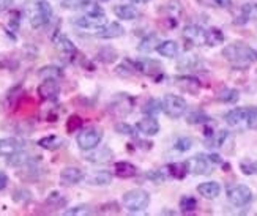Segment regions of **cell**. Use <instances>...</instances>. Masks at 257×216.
<instances>
[{
	"mask_svg": "<svg viewBox=\"0 0 257 216\" xmlns=\"http://www.w3.org/2000/svg\"><path fill=\"white\" fill-rule=\"evenodd\" d=\"M221 54L227 62L238 65V66H246L252 62H257V51L249 48L248 44H244V43L227 44L226 48H222Z\"/></svg>",
	"mask_w": 257,
	"mask_h": 216,
	"instance_id": "cell-1",
	"label": "cell"
},
{
	"mask_svg": "<svg viewBox=\"0 0 257 216\" xmlns=\"http://www.w3.org/2000/svg\"><path fill=\"white\" fill-rule=\"evenodd\" d=\"M121 203L130 213H139L150 205V194L142 188L130 189L121 197Z\"/></svg>",
	"mask_w": 257,
	"mask_h": 216,
	"instance_id": "cell-2",
	"label": "cell"
},
{
	"mask_svg": "<svg viewBox=\"0 0 257 216\" xmlns=\"http://www.w3.org/2000/svg\"><path fill=\"white\" fill-rule=\"evenodd\" d=\"M101 141H103V130L99 127H90V128L81 130L76 138L77 147L84 152H90L96 149V147L101 144Z\"/></svg>",
	"mask_w": 257,
	"mask_h": 216,
	"instance_id": "cell-3",
	"label": "cell"
},
{
	"mask_svg": "<svg viewBox=\"0 0 257 216\" xmlns=\"http://www.w3.org/2000/svg\"><path fill=\"white\" fill-rule=\"evenodd\" d=\"M133 106H134V98L130 93L123 92V93H117L110 99V103L107 104V111L112 117L125 119L133 111Z\"/></svg>",
	"mask_w": 257,
	"mask_h": 216,
	"instance_id": "cell-4",
	"label": "cell"
},
{
	"mask_svg": "<svg viewBox=\"0 0 257 216\" xmlns=\"http://www.w3.org/2000/svg\"><path fill=\"white\" fill-rule=\"evenodd\" d=\"M161 101H163V112L174 120L183 117L188 109V103L185 101V98L178 95H166Z\"/></svg>",
	"mask_w": 257,
	"mask_h": 216,
	"instance_id": "cell-5",
	"label": "cell"
},
{
	"mask_svg": "<svg viewBox=\"0 0 257 216\" xmlns=\"http://www.w3.org/2000/svg\"><path fill=\"white\" fill-rule=\"evenodd\" d=\"M227 199L233 207H246L252 200V191L246 185H230L227 188Z\"/></svg>",
	"mask_w": 257,
	"mask_h": 216,
	"instance_id": "cell-6",
	"label": "cell"
},
{
	"mask_svg": "<svg viewBox=\"0 0 257 216\" xmlns=\"http://www.w3.org/2000/svg\"><path fill=\"white\" fill-rule=\"evenodd\" d=\"M37 92L40 98L44 101H55L60 95L59 79H43V82L38 85Z\"/></svg>",
	"mask_w": 257,
	"mask_h": 216,
	"instance_id": "cell-7",
	"label": "cell"
},
{
	"mask_svg": "<svg viewBox=\"0 0 257 216\" xmlns=\"http://www.w3.org/2000/svg\"><path fill=\"white\" fill-rule=\"evenodd\" d=\"M133 63H134V66H136L138 73L147 74L150 77H156L158 74L163 73V65L158 60L149 59V57H144V59L133 60Z\"/></svg>",
	"mask_w": 257,
	"mask_h": 216,
	"instance_id": "cell-8",
	"label": "cell"
},
{
	"mask_svg": "<svg viewBox=\"0 0 257 216\" xmlns=\"http://www.w3.org/2000/svg\"><path fill=\"white\" fill-rule=\"evenodd\" d=\"M186 163L193 175H208L211 172V161L205 155H196Z\"/></svg>",
	"mask_w": 257,
	"mask_h": 216,
	"instance_id": "cell-9",
	"label": "cell"
},
{
	"mask_svg": "<svg viewBox=\"0 0 257 216\" xmlns=\"http://www.w3.org/2000/svg\"><path fill=\"white\" fill-rule=\"evenodd\" d=\"M85 178L84 170L76 167V166H68V167H63L62 172H60V183L63 186H73L81 183V181Z\"/></svg>",
	"mask_w": 257,
	"mask_h": 216,
	"instance_id": "cell-10",
	"label": "cell"
},
{
	"mask_svg": "<svg viewBox=\"0 0 257 216\" xmlns=\"http://www.w3.org/2000/svg\"><path fill=\"white\" fill-rule=\"evenodd\" d=\"M205 35L207 30L196 24H189L183 29V38L189 44H193V46H202V44H205Z\"/></svg>",
	"mask_w": 257,
	"mask_h": 216,
	"instance_id": "cell-11",
	"label": "cell"
},
{
	"mask_svg": "<svg viewBox=\"0 0 257 216\" xmlns=\"http://www.w3.org/2000/svg\"><path fill=\"white\" fill-rule=\"evenodd\" d=\"M246 117H248V107H235V109L229 111L224 119L229 127L244 130V128H248Z\"/></svg>",
	"mask_w": 257,
	"mask_h": 216,
	"instance_id": "cell-12",
	"label": "cell"
},
{
	"mask_svg": "<svg viewBox=\"0 0 257 216\" xmlns=\"http://www.w3.org/2000/svg\"><path fill=\"white\" fill-rule=\"evenodd\" d=\"M71 22L76 27H81V29H99L103 27L106 22V16H90V15H82V16H76L71 19Z\"/></svg>",
	"mask_w": 257,
	"mask_h": 216,
	"instance_id": "cell-13",
	"label": "cell"
},
{
	"mask_svg": "<svg viewBox=\"0 0 257 216\" xmlns=\"http://www.w3.org/2000/svg\"><path fill=\"white\" fill-rule=\"evenodd\" d=\"M123 33H125V29L121 27V24H118V22H109V24H104L103 27L96 29L95 35L103 40H114V38L123 37Z\"/></svg>",
	"mask_w": 257,
	"mask_h": 216,
	"instance_id": "cell-14",
	"label": "cell"
},
{
	"mask_svg": "<svg viewBox=\"0 0 257 216\" xmlns=\"http://www.w3.org/2000/svg\"><path fill=\"white\" fill-rule=\"evenodd\" d=\"M114 158L112 150L109 147H101V149H93L90 150V153L85 155V161L92 163V164H106Z\"/></svg>",
	"mask_w": 257,
	"mask_h": 216,
	"instance_id": "cell-15",
	"label": "cell"
},
{
	"mask_svg": "<svg viewBox=\"0 0 257 216\" xmlns=\"http://www.w3.org/2000/svg\"><path fill=\"white\" fill-rule=\"evenodd\" d=\"M136 130L144 136H156L160 133V122L153 116H147L136 123Z\"/></svg>",
	"mask_w": 257,
	"mask_h": 216,
	"instance_id": "cell-16",
	"label": "cell"
},
{
	"mask_svg": "<svg viewBox=\"0 0 257 216\" xmlns=\"http://www.w3.org/2000/svg\"><path fill=\"white\" fill-rule=\"evenodd\" d=\"M175 84L180 87L183 92L186 93H191V95H197L199 90H200V82L199 79L194 77V76H177L175 77Z\"/></svg>",
	"mask_w": 257,
	"mask_h": 216,
	"instance_id": "cell-17",
	"label": "cell"
},
{
	"mask_svg": "<svg viewBox=\"0 0 257 216\" xmlns=\"http://www.w3.org/2000/svg\"><path fill=\"white\" fill-rule=\"evenodd\" d=\"M24 149V142L18 138H2L0 139V156H10Z\"/></svg>",
	"mask_w": 257,
	"mask_h": 216,
	"instance_id": "cell-18",
	"label": "cell"
},
{
	"mask_svg": "<svg viewBox=\"0 0 257 216\" xmlns=\"http://www.w3.org/2000/svg\"><path fill=\"white\" fill-rule=\"evenodd\" d=\"M54 44L62 54H65L70 59H74V55H77V48L74 46V43L65 35H57L54 37Z\"/></svg>",
	"mask_w": 257,
	"mask_h": 216,
	"instance_id": "cell-19",
	"label": "cell"
},
{
	"mask_svg": "<svg viewBox=\"0 0 257 216\" xmlns=\"http://www.w3.org/2000/svg\"><path fill=\"white\" fill-rule=\"evenodd\" d=\"M197 192L205 199H216L221 192V185L218 181H204L197 186Z\"/></svg>",
	"mask_w": 257,
	"mask_h": 216,
	"instance_id": "cell-20",
	"label": "cell"
},
{
	"mask_svg": "<svg viewBox=\"0 0 257 216\" xmlns=\"http://www.w3.org/2000/svg\"><path fill=\"white\" fill-rule=\"evenodd\" d=\"M160 37L156 33H149L147 37H144L138 46V51L142 54H150L153 51H156V48L160 46Z\"/></svg>",
	"mask_w": 257,
	"mask_h": 216,
	"instance_id": "cell-21",
	"label": "cell"
},
{
	"mask_svg": "<svg viewBox=\"0 0 257 216\" xmlns=\"http://www.w3.org/2000/svg\"><path fill=\"white\" fill-rule=\"evenodd\" d=\"M114 15L118 19H123V21H134L136 18H139V10L133 5H117L114 7Z\"/></svg>",
	"mask_w": 257,
	"mask_h": 216,
	"instance_id": "cell-22",
	"label": "cell"
},
{
	"mask_svg": "<svg viewBox=\"0 0 257 216\" xmlns=\"http://www.w3.org/2000/svg\"><path fill=\"white\" fill-rule=\"evenodd\" d=\"M88 185L93 186H107L112 183V174L109 170H98V172L87 177Z\"/></svg>",
	"mask_w": 257,
	"mask_h": 216,
	"instance_id": "cell-23",
	"label": "cell"
},
{
	"mask_svg": "<svg viewBox=\"0 0 257 216\" xmlns=\"http://www.w3.org/2000/svg\"><path fill=\"white\" fill-rule=\"evenodd\" d=\"M37 144L44 150L54 152V150L62 149V147L65 145V141L62 138H59V136H55V134H49V136H46V138H41Z\"/></svg>",
	"mask_w": 257,
	"mask_h": 216,
	"instance_id": "cell-24",
	"label": "cell"
},
{
	"mask_svg": "<svg viewBox=\"0 0 257 216\" xmlns=\"http://www.w3.org/2000/svg\"><path fill=\"white\" fill-rule=\"evenodd\" d=\"M114 174L118 178H133L138 174V169H136V166L128 161H118L114 166Z\"/></svg>",
	"mask_w": 257,
	"mask_h": 216,
	"instance_id": "cell-25",
	"label": "cell"
},
{
	"mask_svg": "<svg viewBox=\"0 0 257 216\" xmlns=\"http://www.w3.org/2000/svg\"><path fill=\"white\" fill-rule=\"evenodd\" d=\"M156 52H160V55L167 57V59H174V57H177L178 52H180V48H178L177 41L166 40L160 43V46L156 48Z\"/></svg>",
	"mask_w": 257,
	"mask_h": 216,
	"instance_id": "cell-26",
	"label": "cell"
},
{
	"mask_svg": "<svg viewBox=\"0 0 257 216\" xmlns=\"http://www.w3.org/2000/svg\"><path fill=\"white\" fill-rule=\"evenodd\" d=\"M44 203H46L48 207H51L52 210H59V208H65L66 203H68V199H66L62 192L59 191H52L51 194L46 197V200H44Z\"/></svg>",
	"mask_w": 257,
	"mask_h": 216,
	"instance_id": "cell-27",
	"label": "cell"
},
{
	"mask_svg": "<svg viewBox=\"0 0 257 216\" xmlns=\"http://www.w3.org/2000/svg\"><path fill=\"white\" fill-rule=\"evenodd\" d=\"M29 161H32V158L24 150H19V152H16L13 155L7 156V164L11 166V167H22V166H26Z\"/></svg>",
	"mask_w": 257,
	"mask_h": 216,
	"instance_id": "cell-28",
	"label": "cell"
},
{
	"mask_svg": "<svg viewBox=\"0 0 257 216\" xmlns=\"http://www.w3.org/2000/svg\"><path fill=\"white\" fill-rule=\"evenodd\" d=\"M189 172L188 163H172L167 166V174L175 180H183Z\"/></svg>",
	"mask_w": 257,
	"mask_h": 216,
	"instance_id": "cell-29",
	"label": "cell"
},
{
	"mask_svg": "<svg viewBox=\"0 0 257 216\" xmlns=\"http://www.w3.org/2000/svg\"><path fill=\"white\" fill-rule=\"evenodd\" d=\"M222 43H224V33H222L219 29L211 27V29L207 30V35H205V44H207V46L215 48V46L222 44Z\"/></svg>",
	"mask_w": 257,
	"mask_h": 216,
	"instance_id": "cell-30",
	"label": "cell"
},
{
	"mask_svg": "<svg viewBox=\"0 0 257 216\" xmlns=\"http://www.w3.org/2000/svg\"><path fill=\"white\" fill-rule=\"evenodd\" d=\"M238 19H241L238 24H244L248 21H257V4H244L241 7Z\"/></svg>",
	"mask_w": 257,
	"mask_h": 216,
	"instance_id": "cell-31",
	"label": "cell"
},
{
	"mask_svg": "<svg viewBox=\"0 0 257 216\" xmlns=\"http://www.w3.org/2000/svg\"><path fill=\"white\" fill-rule=\"evenodd\" d=\"M138 70H136V66H134L133 60L126 59L123 60L120 65L115 66V74L120 76V77H131L133 74H136Z\"/></svg>",
	"mask_w": 257,
	"mask_h": 216,
	"instance_id": "cell-32",
	"label": "cell"
},
{
	"mask_svg": "<svg viewBox=\"0 0 257 216\" xmlns=\"http://www.w3.org/2000/svg\"><path fill=\"white\" fill-rule=\"evenodd\" d=\"M96 59L99 62H103V63H114L117 59H118V52L114 49V48H110V46H106L103 49H99V52L96 54Z\"/></svg>",
	"mask_w": 257,
	"mask_h": 216,
	"instance_id": "cell-33",
	"label": "cell"
},
{
	"mask_svg": "<svg viewBox=\"0 0 257 216\" xmlns=\"http://www.w3.org/2000/svg\"><path fill=\"white\" fill-rule=\"evenodd\" d=\"M38 76L43 79H59L63 76V71H62V68L55 66V65H48V66L40 68Z\"/></svg>",
	"mask_w": 257,
	"mask_h": 216,
	"instance_id": "cell-34",
	"label": "cell"
},
{
	"mask_svg": "<svg viewBox=\"0 0 257 216\" xmlns=\"http://www.w3.org/2000/svg\"><path fill=\"white\" fill-rule=\"evenodd\" d=\"M238 98H240V93H238V90H235V88H224L218 95V99L222 101V103H227V104L237 103Z\"/></svg>",
	"mask_w": 257,
	"mask_h": 216,
	"instance_id": "cell-35",
	"label": "cell"
},
{
	"mask_svg": "<svg viewBox=\"0 0 257 216\" xmlns=\"http://www.w3.org/2000/svg\"><path fill=\"white\" fill-rule=\"evenodd\" d=\"M211 119L207 116L205 112H202V111H194V112H191L189 116L186 117V122L189 123V125H205V123H208Z\"/></svg>",
	"mask_w": 257,
	"mask_h": 216,
	"instance_id": "cell-36",
	"label": "cell"
},
{
	"mask_svg": "<svg viewBox=\"0 0 257 216\" xmlns=\"http://www.w3.org/2000/svg\"><path fill=\"white\" fill-rule=\"evenodd\" d=\"M163 111V101L161 99H155V98H152V99H149L147 103H145V106H144V112L147 114V116H156V114H160Z\"/></svg>",
	"mask_w": 257,
	"mask_h": 216,
	"instance_id": "cell-37",
	"label": "cell"
},
{
	"mask_svg": "<svg viewBox=\"0 0 257 216\" xmlns=\"http://www.w3.org/2000/svg\"><path fill=\"white\" fill-rule=\"evenodd\" d=\"M93 210L88 203H79V205H74L68 210H65L66 216H84V214H92Z\"/></svg>",
	"mask_w": 257,
	"mask_h": 216,
	"instance_id": "cell-38",
	"label": "cell"
},
{
	"mask_svg": "<svg viewBox=\"0 0 257 216\" xmlns=\"http://www.w3.org/2000/svg\"><path fill=\"white\" fill-rule=\"evenodd\" d=\"M82 11L85 15H90V16H106L104 10L99 7L95 0H87L85 5L82 7Z\"/></svg>",
	"mask_w": 257,
	"mask_h": 216,
	"instance_id": "cell-39",
	"label": "cell"
},
{
	"mask_svg": "<svg viewBox=\"0 0 257 216\" xmlns=\"http://www.w3.org/2000/svg\"><path fill=\"white\" fill-rule=\"evenodd\" d=\"M82 125H84V120L81 119V116L73 114V116H70L68 120H66V131H68V133H77V131H81Z\"/></svg>",
	"mask_w": 257,
	"mask_h": 216,
	"instance_id": "cell-40",
	"label": "cell"
},
{
	"mask_svg": "<svg viewBox=\"0 0 257 216\" xmlns=\"http://www.w3.org/2000/svg\"><path fill=\"white\" fill-rule=\"evenodd\" d=\"M180 208L183 213H193L197 208V200L193 196H183L180 199Z\"/></svg>",
	"mask_w": 257,
	"mask_h": 216,
	"instance_id": "cell-41",
	"label": "cell"
},
{
	"mask_svg": "<svg viewBox=\"0 0 257 216\" xmlns=\"http://www.w3.org/2000/svg\"><path fill=\"white\" fill-rule=\"evenodd\" d=\"M13 200L16 203H22V205H24V203L32 200V192L29 189H26V188H18L13 192Z\"/></svg>",
	"mask_w": 257,
	"mask_h": 216,
	"instance_id": "cell-42",
	"label": "cell"
},
{
	"mask_svg": "<svg viewBox=\"0 0 257 216\" xmlns=\"http://www.w3.org/2000/svg\"><path fill=\"white\" fill-rule=\"evenodd\" d=\"M197 4L210 8H230L232 0H197Z\"/></svg>",
	"mask_w": 257,
	"mask_h": 216,
	"instance_id": "cell-43",
	"label": "cell"
},
{
	"mask_svg": "<svg viewBox=\"0 0 257 216\" xmlns=\"http://www.w3.org/2000/svg\"><path fill=\"white\" fill-rule=\"evenodd\" d=\"M240 170L244 175H257V161L254 160L240 161Z\"/></svg>",
	"mask_w": 257,
	"mask_h": 216,
	"instance_id": "cell-44",
	"label": "cell"
},
{
	"mask_svg": "<svg viewBox=\"0 0 257 216\" xmlns=\"http://www.w3.org/2000/svg\"><path fill=\"white\" fill-rule=\"evenodd\" d=\"M115 131L118 133V134H123V136H136V128L134 127H131L130 123H126V122H118V123H115Z\"/></svg>",
	"mask_w": 257,
	"mask_h": 216,
	"instance_id": "cell-45",
	"label": "cell"
},
{
	"mask_svg": "<svg viewBox=\"0 0 257 216\" xmlns=\"http://www.w3.org/2000/svg\"><path fill=\"white\" fill-rule=\"evenodd\" d=\"M191 147H193V141L189 138H178L174 144V149L177 152H182V153L191 150Z\"/></svg>",
	"mask_w": 257,
	"mask_h": 216,
	"instance_id": "cell-46",
	"label": "cell"
},
{
	"mask_svg": "<svg viewBox=\"0 0 257 216\" xmlns=\"http://www.w3.org/2000/svg\"><path fill=\"white\" fill-rule=\"evenodd\" d=\"M145 178L153 181V183H163L166 180V172L164 170H150V172L145 174Z\"/></svg>",
	"mask_w": 257,
	"mask_h": 216,
	"instance_id": "cell-47",
	"label": "cell"
},
{
	"mask_svg": "<svg viewBox=\"0 0 257 216\" xmlns=\"http://www.w3.org/2000/svg\"><path fill=\"white\" fill-rule=\"evenodd\" d=\"M87 0H62L60 5L65 10H82Z\"/></svg>",
	"mask_w": 257,
	"mask_h": 216,
	"instance_id": "cell-48",
	"label": "cell"
},
{
	"mask_svg": "<svg viewBox=\"0 0 257 216\" xmlns=\"http://www.w3.org/2000/svg\"><path fill=\"white\" fill-rule=\"evenodd\" d=\"M246 125L249 130H257V107H248Z\"/></svg>",
	"mask_w": 257,
	"mask_h": 216,
	"instance_id": "cell-49",
	"label": "cell"
},
{
	"mask_svg": "<svg viewBox=\"0 0 257 216\" xmlns=\"http://www.w3.org/2000/svg\"><path fill=\"white\" fill-rule=\"evenodd\" d=\"M21 13L19 11H11V19H10V26L13 27L15 30L19 27V22H21Z\"/></svg>",
	"mask_w": 257,
	"mask_h": 216,
	"instance_id": "cell-50",
	"label": "cell"
},
{
	"mask_svg": "<svg viewBox=\"0 0 257 216\" xmlns=\"http://www.w3.org/2000/svg\"><path fill=\"white\" fill-rule=\"evenodd\" d=\"M15 0H0V11H8L11 7H13Z\"/></svg>",
	"mask_w": 257,
	"mask_h": 216,
	"instance_id": "cell-51",
	"label": "cell"
},
{
	"mask_svg": "<svg viewBox=\"0 0 257 216\" xmlns=\"http://www.w3.org/2000/svg\"><path fill=\"white\" fill-rule=\"evenodd\" d=\"M8 186V175L4 172V170H0V191L5 189Z\"/></svg>",
	"mask_w": 257,
	"mask_h": 216,
	"instance_id": "cell-52",
	"label": "cell"
},
{
	"mask_svg": "<svg viewBox=\"0 0 257 216\" xmlns=\"http://www.w3.org/2000/svg\"><path fill=\"white\" fill-rule=\"evenodd\" d=\"M208 160L211 161V164H222V158L219 155H216V153H210Z\"/></svg>",
	"mask_w": 257,
	"mask_h": 216,
	"instance_id": "cell-53",
	"label": "cell"
},
{
	"mask_svg": "<svg viewBox=\"0 0 257 216\" xmlns=\"http://www.w3.org/2000/svg\"><path fill=\"white\" fill-rule=\"evenodd\" d=\"M134 4H147V2H150V0H133Z\"/></svg>",
	"mask_w": 257,
	"mask_h": 216,
	"instance_id": "cell-54",
	"label": "cell"
},
{
	"mask_svg": "<svg viewBox=\"0 0 257 216\" xmlns=\"http://www.w3.org/2000/svg\"><path fill=\"white\" fill-rule=\"evenodd\" d=\"M99 2H107V0H99Z\"/></svg>",
	"mask_w": 257,
	"mask_h": 216,
	"instance_id": "cell-55",
	"label": "cell"
}]
</instances>
